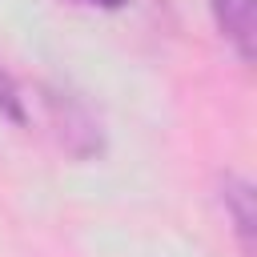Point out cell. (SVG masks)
<instances>
[{
  "label": "cell",
  "instance_id": "obj_4",
  "mask_svg": "<svg viewBox=\"0 0 257 257\" xmlns=\"http://www.w3.org/2000/svg\"><path fill=\"white\" fill-rule=\"evenodd\" d=\"M0 116H8L12 124H24V120H28V112H24V96H20V88H16V80L8 76L4 64H0Z\"/></svg>",
  "mask_w": 257,
  "mask_h": 257
},
{
  "label": "cell",
  "instance_id": "obj_5",
  "mask_svg": "<svg viewBox=\"0 0 257 257\" xmlns=\"http://www.w3.org/2000/svg\"><path fill=\"white\" fill-rule=\"evenodd\" d=\"M76 4H88V8H108V12H116V8H124L128 0H76Z\"/></svg>",
  "mask_w": 257,
  "mask_h": 257
},
{
  "label": "cell",
  "instance_id": "obj_3",
  "mask_svg": "<svg viewBox=\"0 0 257 257\" xmlns=\"http://www.w3.org/2000/svg\"><path fill=\"white\" fill-rule=\"evenodd\" d=\"M221 205H225V217L233 221V233H237L241 253L253 257V225H257L253 185H249L245 177H225V181H221Z\"/></svg>",
  "mask_w": 257,
  "mask_h": 257
},
{
  "label": "cell",
  "instance_id": "obj_2",
  "mask_svg": "<svg viewBox=\"0 0 257 257\" xmlns=\"http://www.w3.org/2000/svg\"><path fill=\"white\" fill-rule=\"evenodd\" d=\"M213 20L221 28V36L233 44V52L241 60H253V40H257V8L253 0H209Z\"/></svg>",
  "mask_w": 257,
  "mask_h": 257
},
{
  "label": "cell",
  "instance_id": "obj_1",
  "mask_svg": "<svg viewBox=\"0 0 257 257\" xmlns=\"http://www.w3.org/2000/svg\"><path fill=\"white\" fill-rule=\"evenodd\" d=\"M44 112H48V124H52V137L60 141V149L76 161H88L104 149L100 141V124L96 116L72 96V92H60V88H44Z\"/></svg>",
  "mask_w": 257,
  "mask_h": 257
}]
</instances>
